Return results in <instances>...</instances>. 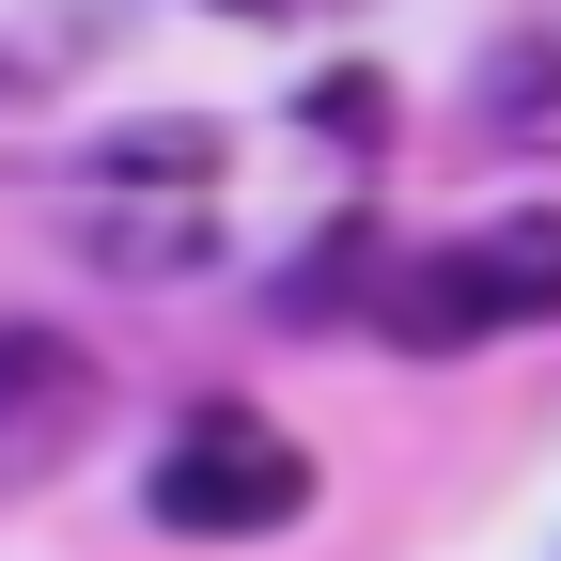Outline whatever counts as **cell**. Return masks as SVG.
Wrapping results in <instances>:
<instances>
[{"label":"cell","instance_id":"1","mask_svg":"<svg viewBox=\"0 0 561 561\" xmlns=\"http://www.w3.org/2000/svg\"><path fill=\"white\" fill-rule=\"evenodd\" d=\"M500 328H561V203H515V219H483L390 280L405 359H453V343H500Z\"/></svg>","mask_w":561,"mask_h":561},{"label":"cell","instance_id":"4","mask_svg":"<svg viewBox=\"0 0 561 561\" xmlns=\"http://www.w3.org/2000/svg\"><path fill=\"white\" fill-rule=\"evenodd\" d=\"M483 125H500V140H546V157H561V32H546V47H515L500 79H483Z\"/></svg>","mask_w":561,"mask_h":561},{"label":"cell","instance_id":"2","mask_svg":"<svg viewBox=\"0 0 561 561\" xmlns=\"http://www.w3.org/2000/svg\"><path fill=\"white\" fill-rule=\"evenodd\" d=\"M140 500H157V530H187V546H234V530H297V515H312V453L280 437V421H250V405H187Z\"/></svg>","mask_w":561,"mask_h":561},{"label":"cell","instance_id":"6","mask_svg":"<svg viewBox=\"0 0 561 561\" xmlns=\"http://www.w3.org/2000/svg\"><path fill=\"white\" fill-rule=\"evenodd\" d=\"M250 16H312V0H250Z\"/></svg>","mask_w":561,"mask_h":561},{"label":"cell","instance_id":"5","mask_svg":"<svg viewBox=\"0 0 561 561\" xmlns=\"http://www.w3.org/2000/svg\"><path fill=\"white\" fill-rule=\"evenodd\" d=\"M312 125H328V140H359V157H375V140H390V79H312Z\"/></svg>","mask_w":561,"mask_h":561},{"label":"cell","instance_id":"3","mask_svg":"<svg viewBox=\"0 0 561 561\" xmlns=\"http://www.w3.org/2000/svg\"><path fill=\"white\" fill-rule=\"evenodd\" d=\"M110 421V375H94V343H62V328H0V500L47 468H79V437Z\"/></svg>","mask_w":561,"mask_h":561}]
</instances>
